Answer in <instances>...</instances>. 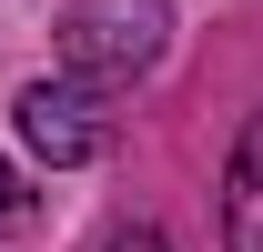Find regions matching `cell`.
<instances>
[{
    "label": "cell",
    "instance_id": "1",
    "mask_svg": "<svg viewBox=\"0 0 263 252\" xmlns=\"http://www.w3.org/2000/svg\"><path fill=\"white\" fill-rule=\"evenodd\" d=\"M51 40H61V71L101 81V91H132L172 51V0H61Z\"/></svg>",
    "mask_w": 263,
    "mask_h": 252
},
{
    "label": "cell",
    "instance_id": "2",
    "mask_svg": "<svg viewBox=\"0 0 263 252\" xmlns=\"http://www.w3.org/2000/svg\"><path fill=\"white\" fill-rule=\"evenodd\" d=\"M10 131H21V152H31L41 172H81V161H111V141H122V111H111V91H101V81H81V71H51V81H21V101H10Z\"/></svg>",
    "mask_w": 263,
    "mask_h": 252
},
{
    "label": "cell",
    "instance_id": "3",
    "mask_svg": "<svg viewBox=\"0 0 263 252\" xmlns=\"http://www.w3.org/2000/svg\"><path fill=\"white\" fill-rule=\"evenodd\" d=\"M223 252H263V111H243L223 161Z\"/></svg>",
    "mask_w": 263,
    "mask_h": 252
},
{
    "label": "cell",
    "instance_id": "4",
    "mask_svg": "<svg viewBox=\"0 0 263 252\" xmlns=\"http://www.w3.org/2000/svg\"><path fill=\"white\" fill-rule=\"evenodd\" d=\"M41 222V192H31V172H21V161L0 152V242H10V232H31Z\"/></svg>",
    "mask_w": 263,
    "mask_h": 252
},
{
    "label": "cell",
    "instance_id": "5",
    "mask_svg": "<svg viewBox=\"0 0 263 252\" xmlns=\"http://www.w3.org/2000/svg\"><path fill=\"white\" fill-rule=\"evenodd\" d=\"M101 252H172V242H162V232H152V222H132V232H111V242H101Z\"/></svg>",
    "mask_w": 263,
    "mask_h": 252
}]
</instances>
